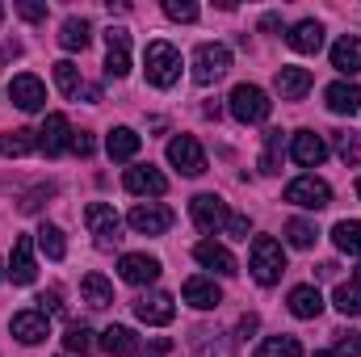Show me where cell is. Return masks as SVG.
<instances>
[{
    "instance_id": "obj_1",
    "label": "cell",
    "mask_w": 361,
    "mask_h": 357,
    "mask_svg": "<svg viewBox=\"0 0 361 357\" xmlns=\"http://www.w3.org/2000/svg\"><path fill=\"white\" fill-rule=\"evenodd\" d=\"M143 72H147V85H156V89H173V85L180 80V51L173 47V42H147Z\"/></svg>"
},
{
    "instance_id": "obj_2",
    "label": "cell",
    "mask_w": 361,
    "mask_h": 357,
    "mask_svg": "<svg viewBox=\"0 0 361 357\" xmlns=\"http://www.w3.org/2000/svg\"><path fill=\"white\" fill-rule=\"evenodd\" d=\"M248 273H252L261 286L281 282V273H286V253H281V244H277L273 236H257V240H252V253H248Z\"/></svg>"
},
{
    "instance_id": "obj_3",
    "label": "cell",
    "mask_w": 361,
    "mask_h": 357,
    "mask_svg": "<svg viewBox=\"0 0 361 357\" xmlns=\"http://www.w3.org/2000/svg\"><path fill=\"white\" fill-rule=\"evenodd\" d=\"M231 72V51L223 42H202L193 51V80L206 89V85H219L223 76Z\"/></svg>"
},
{
    "instance_id": "obj_4",
    "label": "cell",
    "mask_w": 361,
    "mask_h": 357,
    "mask_svg": "<svg viewBox=\"0 0 361 357\" xmlns=\"http://www.w3.org/2000/svg\"><path fill=\"white\" fill-rule=\"evenodd\" d=\"M269 109H273V101L265 89H257V85H235L231 89V114H235V122H244V126L265 122Z\"/></svg>"
},
{
    "instance_id": "obj_5",
    "label": "cell",
    "mask_w": 361,
    "mask_h": 357,
    "mask_svg": "<svg viewBox=\"0 0 361 357\" xmlns=\"http://www.w3.org/2000/svg\"><path fill=\"white\" fill-rule=\"evenodd\" d=\"M85 223H89L97 248H114L122 240V219H118V210L109 202H92L89 210H85Z\"/></svg>"
},
{
    "instance_id": "obj_6",
    "label": "cell",
    "mask_w": 361,
    "mask_h": 357,
    "mask_svg": "<svg viewBox=\"0 0 361 357\" xmlns=\"http://www.w3.org/2000/svg\"><path fill=\"white\" fill-rule=\"evenodd\" d=\"M189 214H193V223H197V231H227V219H231V210H227V202L219 198V193H197L193 202H189Z\"/></svg>"
},
{
    "instance_id": "obj_7",
    "label": "cell",
    "mask_w": 361,
    "mask_h": 357,
    "mask_svg": "<svg viewBox=\"0 0 361 357\" xmlns=\"http://www.w3.org/2000/svg\"><path fill=\"white\" fill-rule=\"evenodd\" d=\"M286 202H294L302 210H324V206H332V185L319 177H298L286 185Z\"/></svg>"
},
{
    "instance_id": "obj_8",
    "label": "cell",
    "mask_w": 361,
    "mask_h": 357,
    "mask_svg": "<svg viewBox=\"0 0 361 357\" xmlns=\"http://www.w3.org/2000/svg\"><path fill=\"white\" fill-rule=\"evenodd\" d=\"M72 122H68V114H47V122L38 126V152L42 156H63V152H72Z\"/></svg>"
},
{
    "instance_id": "obj_9",
    "label": "cell",
    "mask_w": 361,
    "mask_h": 357,
    "mask_svg": "<svg viewBox=\"0 0 361 357\" xmlns=\"http://www.w3.org/2000/svg\"><path fill=\"white\" fill-rule=\"evenodd\" d=\"M169 164L180 169L185 177H202L206 173V152L193 135H177V139H169Z\"/></svg>"
},
{
    "instance_id": "obj_10",
    "label": "cell",
    "mask_w": 361,
    "mask_h": 357,
    "mask_svg": "<svg viewBox=\"0 0 361 357\" xmlns=\"http://www.w3.org/2000/svg\"><path fill=\"white\" fill-rule=\"evenodd\" d=\"M126 72H130V30L109 25L105 30V76L122 80Z\"/></svg>"
},
{
    "instance_id": "obj_11",
    "label": "cell",
    "mask_w": 361,
    "mask_h": 357,
    "mask_svg": "<svg viewBox=\"0 0 361 357\" xmlns=\"http://www.w3.org/2000/svg\"><path fill=\"white\" fill-rule=\"evenodd\" d=\"M126 193H135V198H164L169 193V177L160 173V169H152V164H135V169H126Z\"/></svg>"
},
{
    "instance_id": "obj_12",
    "label": "cell",
    "mask_w": 361,
    "mask_h": 357,
    "mask_svg": "<svg viewBox=\"0 0 361 357\" xmlns=\"http://www.w3.org/2000/svg\"><path fill=\"white\" fill-rule=\"evenodd\" d=\"M126 223H130L139 236H164V231L173 227V210H169V206H156V202H139V206L126 214Z\"/></svg>"
},
{
    "instance_id": "obj_13",
    "label": "cell",
    "mask_w": 361,
    "mask_h": 357,
    "mask_svg": "<svg viewBox=\"0 0 361 357\" xmlns=\"http://www.w3.org/2000/svg\"><path fill=\"white\" fill-rule=\"evenodd\" d=\"M290 156H294V164H302V169H319V164L328 160V143H324V135H315V131H294V135H290Z\"/></svg>"
},
{
    "instance_id": "obj_14",
    "label": "cell",
    "mask_w": 361,
    "mask_h": 357,
    "mask_svg": "<svg viewBox=\"0 0 361 357\" xmlns=\"http://www.w3.org/2000/svg\"><path fill=\"white\" fill-rule=\"evenodd\" d=\"M8 97H13V105L25 109V114H38V109L47 105V89H42V80L30 76V72H21V76L8 80Z\"/></svg>"
},
{
    "instance_id": "obj_15",
    "label": "cell",
    "mask_w": 361,
    "mask_h": 357,
    "mask_svg": "<svg viewBox=\"0 0 361 357\" xmlns=\"http://www.w3.org/2000/svg\"><path fill=\"white\" fill-rule=\"evenodd\" d=\"M135 315H139L147 328H164V324H173V315H177V307H173V294H164V290H156V294H143V298L135 303Z\"/></svg>"
},
{
    "instance_id": "obj_16",
    "label": "cell",
    "mask_w": 361,
    "mask_h": 357,
    "mask_svg": "<svg viewBox=\"0 0 361 357\" xmlns=\"http://www.w3.org/2000/svg\"><path fill=\"white\" fill-rule=\"evenodd\" d=\"M118 273H122V282H130V286H152V282L160 277V257L126 253V257L118 261Z\"/></svg>"
},
{
    "instance_id": "obj_17",
    "label": "cell",
    "mask_w": 361,
    "mask_h": 357,
    "mask_svg": "<svg viewBox=\"0 0 361 357\" xmlns=\"http://www.w3.org/2000/svg\"><path fill=\"white\" fill-rule=\"evenodd\" d=\"M8 277H13L17 286H30V282L38 277V265H34V236H17V240H13Z\"/></svg>"
},
{
    "instance_id": "obj_18",
    "label": "cell",
    "mask_w": 361,
    "mask_h": 357,
    "mask_svg": "<svg viewBox=\"0 0 361 357\" xmlns=\"http://www.w3.org/2000/svg\"><path fill=\"white\" fill-rule=\"evenodd\" d=\"M8 328H13V337H17L21 345H42V341L51 337V320L38 315V311H17V315L8 320Z\"/></svg>"
},
{
    "instance_id": "obj_19",
    "label": "cell",
    "mask_w": 361,
    "mask_h": 357,
    "mask_svg": "<svg viewBox=\"0 0 361 357\" xmlns=\"http://www.w3.org/2000/svg\"><path fill=\"white\" fill-rule=\"evenodd\" d=\"M180 298H185L189 307H197V311H214V307L223 303V290L214 286V277H189V282L180 286Z\"/></svg>"
},
{
    "instance_id": "obj_20",
    "label": "cell",
    "mask_w": 361,
    "mask_h": 357,
    "mask_svg": "<svg viewBox=\"0 0 361 357\" xmlns=\"http://www.w3.org/2000/svg\"><path fill=\"white\" fill-rule=\"evenodd\" d=\"M324 101H328V109H332V114L353 118V114L361 109V89H357V85L336 80V85H328V89H324Z\"/></svg>"
},
{
    "instance_id": "obj_21",
    "label": "cell",
    "mask_w": 361,
    "mask_h": 357,
    "mask_svg": "<svg viewBox=\"0 0 361 357\" xmlns=\"http://www.w3.org/2000/svg\"><path fill=\"white\" fill-rule=\"evenodd\" d=\"M277 92H281V101H298V97H307L311 85H315V76L307 72V68H277Z\"/></svg>"
},
{
    "instance_id": "obj_22",
    "label": "cell",
    "mask_w": 361,
    "mask_h": 357,
    "mask_svg": "<svg viewBox=\"0 0 361 357\" xmlns=\"http://www.w3.org/2000/svg\"><path fill=\"white\" fill-rule=\"evenodd\" d=\"M193 257H197V265L214 269V273H223V277H231V273H240V265H235V257L223 248V244H214V240H202L197 248H193Z\"/></svg>"
},
{
    "instance_id": "obj_23",
    "label": "cell",
    "mask_w": 361,
    "mask_h": 357,
    "mask_svg": "<svg viewBox=\"0 0 361 357\" xmlns=\"http://www.w3.org/2000/svg\"><path fill=\"white\" fill-rule=\"evenodd\" d=\"M286 42H290L298 55H315V51L324 47V25H319L315 17H307V21H298V25L286 34Z\"/></svg>"
},
{
    "instance_id": "obj_24",
    "label": "cell",
    "mask_w": 361,
    "mask_h": 357,
    "mask_svg": "<svg viewBox=\"0 0 361 357\" xmlns=\"http://www.w3.org/2000/svg\"><path fill=\"white\" fill-rule=\"evenodd\" d=\"M101 349L109 357H135L139 353V337H135L130 328H122V324H109V328L101 332Z\"/></svg>"
},
{
    "instance_id": "obj_25",
    "label": "cell",
    "mask_w": 361,
    "mask_h": 357,
    "mask_svg": "<svg viewBox=\"0 0 361 357\" xmlns=\"http://www.w3.org/2000/svg\"><path fill=\"white\" fill-rule=\"evenodd\" d=\"M139 135L130 131V126H114L109 135H105V152H109V160H135L139 156Z\"/></svg>"
},
{
    "instance_id": "obj_26",
    "label": "cell",
    "mask_w": 361,
    "mask_h": 357,
    "mask_svg": "<svg viewBox=\"0 0 361 357\" xmlns=\"http://www.w3.org/2000/svg\"><path fill=\"white\" fill-rule=\"evenodd\" d=\"M332 68H336V72H345V76H357V72H361V38L345 34V38L332 47Z\"/></svg>"
},
{
    "instance_id": "obj_27",
    "label": "cell",
    "mask_w": 361,
    "mask_h": 357,
    "mask_svg": "<svg viewBox=\"0 0 361 357\" xmlns=\"http://www.w3.org/2000/svg\"><path fill=\"white\" fill-rule=\"evenodd\" d=\"M92 42V25L85 17H68L63 25H59V47L63 51H85Z\"/></svg>"
},
{
    "instance_id": "obj_28",
    "label": "cell",
    "mask_w": 361,
    "mask_h": 357,
    "mask_svg": "<svg viewBox=\"0 0 361 357\" xmlns=\"http://www.w3.org/2000/svg\"><path fill=\"white\" fill-rule=\"evenodd\" d=\"M0 152H4L8 160H17V156H30V152H38V131H30V126H17V131H8V135L0 139Z\"/></svg>"
},
{
    "instance_id": "obj_29",
    "label": "cell",
    "mask_w": 361,
    "mask_h": 357,
    "mask_svg": "<svg viewBox=\"0 0 361 357\" xmlns=\"http://www.w3.org/2000/svg\"><path fill=\"white\" fill-rule=\"evenodd\" d=\"M290 311H294L298 320H315V315L324 311L319 290H315V286H294V290H290Z\"/></svg>"
},
{
    "instance_id": "obj_30",
    "label": "cell",
    "mask_w": 361,
    "mask_h": 357,
    "mask_svg": "<svg viewBox=\"0 0 361 357\" xmlns=\"http://www.w3.org/2000/svg\"><path fill=\"white\" fill-rule=\"evenodd\" d=\"M34 244H38L51 261H63V257H68V240H63V231H59L55 223H42V227L34 231Z\"/></svg>"
},
{
    "instance_id": "obj_31",
    "label": "cell",
    "mask_w": 361,
    "mask_h": 357,
    "mask_svg": "<svg viewBox=\"0 0 361 357\" xmlns=\"http://www.w3.org/2000/svg\"><path fill=\"white\" fill-rule=\"evenodd\" d=\"M80 294H85V303H89V307H109V303H114V286H109L101 273H85Z\"/></svg>"
},
{
    "instance_id": "obj_32",
    "label": "cell",
    "mask_w": 361,
    "mask_h": 357,
    "mask_svg": "<svg viewBox=\"0 0 361 357\" xmlns=\"http://www.w3.org/2000/svg\"><path fill=\"white\" fill-rule=\"evenodd\" d=\"M332 240H336V248H341V253L361 257V223H357V219H341V223L332 227Z\"/></svg>"
},
{
    "instance_id": "obj_33",
    "label": "cell",
    "mask_w": 361,
    "mask_h": 357,
    "mask_svg": "<svg viewBox=\"0 0 361 357\" xmlns=\"http://www.w3.org/2000/svg\"><path fill=\"white\" fill-rule=\"evenodd\" d=\"M257 357H302L298 337H265L257 345Z\"/></svg>"
},
{
    "instance_id": "obj_34",
    "label": "cell",
    "mask_w": 361,
    "mask_h": 357,
    "mask_svg": "<svg viewBox=\"0 0 361 357\" xmlns=\"http://www.w3.org/2000/svg\"><path fill=\"white\" fill-rule=\"evenodd\" d=\"M55 85H59L63 97H80V89H85V85H80V68H76L72 59H59V63H55Z\"/></svg>"
},
{
    "instance_id": "obj_35",
    "label": "cell",
    "mask_w": 361,
    "mask_h": 357,
    "mask_svg": "<svg viewBox=\"0 0 361 357\" xmlns=\"http://www.w3.org/2000/svg\"><path fill=\"white\" fill-rule=\"evenodd\" d=\"M332 303H336L341 315H361V286L357 282H341L336 294H332Z\"/></svg>"
},
{
    "instance_id": "obj_36",
    "label": "cell",
    "mask_w": 361,
    "mask_h": 357,
    "mask_svg": "<svg viewBox=\"0 0 361 357\" xmlns=\"http://www.w3.org/2000/svg\"><path fill=\"white\" fill-rule=\"evenodd\" d=\"M332 147H336V156H341L345 164L361 169V143H357V135H349V131H332Z\"/></svg>"
},
{
    "instance_id": "obj_37",
    "label": "cell",
    "mask_w": 361,
    "mask_h": 357,
    "mask_svg": "<svg viewBox=\"0 0 361 357\" xmlns=\"http://www.w3.org/2000/svg\"><path fill=\"white\" fill-rule=\"evenodd\" d=\"M286 240H290L294 248H311V244L319 240V231H315V223H307V219H290V223H286Z\"/></svg>"
},
{
    "instance_id": "obj_38",
    "label": "cell",
    "mask_w": 361,
    "mask_h": 357,
    "mask_svg": "<svg viewBox=\"0 0 361 357\" xmlns=\"http://www.w3.org/2000/svg\"><path fill=\"white\" fill-rule=\"evenodd\" d=\"M92 345H97V341H92V332L89 328H85V324H68V332H63V349H68V353H92Z\"/></svg>"
},
{
    "instance_id": "obj_39",
    "label": "cell",
    "mask_w": 361,
    "mask_h": 357,
    "mask_svg": "<svg viewBox=\"0 0 361 357\" xmlns=\"http://www.w3.org/2000/svg\"><path fill=\"white\" fill-rule=\"evenodd\" d=\"M281 169V131L265 135V156H261V173H277Z\"/></svg>"
},
{
    "instance_id": "obj_40",
    "label": "cell",
    "mask_w": 361,
    "mask_h": 357,
    "mask_svg": "<svg viewBox=\"0 0 361 357\" xmlns=\"http://www.w3.org/2000/svg\"><path fill=\"white\" fill-rule=\"evenodd\" d=\"M164 17H173V21H197V4L193 0H164Z\"/></svg>"
},
{
    "instance_id": "obj_41",
    "label": "cell",
    "mask_w": 361,
    "mask_h": 357,
    "mask_svg": "<svg viewBox=\"0 0 361 357\" xmlns=\"http://www.w3.org/2000/svg\"><path fill=\"white\" fill-rule=\"evenodd\" d=\"M34 303H38L34 311H38V315H47V320H51V315H63V303H59V294H55V290H47V294H38Z\"/></svg>"
},
{
    "instance_id": "obj_42",
    "label": "cell",
    "mask_w": 361,
    "mask_h": 357,
    "mask_svg": "<svg viewBox=\"0 0 361 357\" xmlns=\"http://www.w3.org/2000/svg\"><path fill=\"white\" fill-rule=\"evenodd\" d=\"M51 193H55L51 185H38V189H30V193L21 198V210H25V214H34V210H42V198H51Z\"/></svg>"
},
{
    "instance_id": "obj_43",
    "label": "cell",
    "mask_w": 361,
    "mask_h": 357,
    "mask_svg": "<svg viewBox=\"0 0 361 357\" xmlns=\"http://www.w3.org/2000/svg\"><path fill=\"white\" fill-rule=\"evenodd\" d=\"M336 345H341V353L345 357H361V332H336Z\"/></svg>"
},
{
    "instance_id": "obj_44",
    "label": "cell",
    "mask_w": 361,
    "mask_h": 357,
    "mask_svg": "<svg viewBox=\"0 0 361 357\" xmlns=\"http://www.w3.org/2000/svg\"><path fill=\"white\" fill-rule=\"evenodd\" d=\"M17 17H25V21H47V4H38V0H17Z\"/></svg>"
},
{
    "instance_id": "obj_45",
    "label": "cell",
    "mask_w": 361,
    "mask_h": 357,
    "mask_svg": "<svg viewBox=\"0 0 361 357\" xmlns=\"http://www.w3.org/2000/svg\"><path fill=\"white\" fill-rule=\"evenodd\" d=\"M72 152H76V156H85V160L92 156V135H89V131H76V135H72Z\"/></svg>"
},
{
    "instance_id": "obj_46",
    "label": "cell",
    "mask_w": 361,
    "mask_h": 357,
    "mask_svg": "<svg viewBox=\"0 0 361 357\" xmlns=\"http://www.w3.org/2000/svg\"><path fill=\"white\" fill-rule=\"evenodd\" d=\"M227 236L248 240V214H231V219H227Z\"/></svg>"
},
{
    "instance_id": "obj_47",
    "label": "cell",
    "mask_w": 361,
    "mask_h": 357,
    "mask_svg": "<svg viewBox=\"0 0 361 357\" xmlns=\"http://www.w3.org/2000/svg\"><path fill=\"white\" fill-rule=\"evenodd\" d=\"M257 328H261V320H257V315H244V320H240V337H252Z\"/></svg>"
},
{
    "instance_id": "obj_48",
    "label": "cell",
    "mask_w": 361,
    "mask_h": 357,
    "mask_svg": "<svg viewBox=\"0 0 361 357\" xmlns=\"http://www.w3.org/2000/svg\"><path fill=\"white\" fill-rule=\"evenodd\" d=\"M277 25H281V17H277V13H269V17L261 21V30H277Z\"/></svg>"
},
{
    "instance_id": "obj_49",
    "label": "cell",
    "mask_w": 361,
    "mask_h": 357,
    "mask_svg": "<svg viewBox=\"0 0 361 357\" xmlns=\"http://www.w3.org/2000/svg\"><path fill=\"white\" fill-rule=\"evenodd\" d=\"M315 357H345V353H341V349H319Z\"/></svg>"
},
{
    "instance_id": "obj_50",
    "label": "cell",
    "mask_w": 361,
    "mask_h": 357,
    "mask_svg": "<svg viewBox=\"0 0 361 357\" xmlns=\"http://www.w3.org/2000/svg\"><path fill=\"white\" fill-rule=\"evenodd\" d=\"M353 282H357V286H361V265H357V273H353Z\"/></svg>"
},
{
    "instance_id": "obj_51",
    "label": "cell",
    "mask_w": 361,
    "mask_h": 357,
    "mask_svg": "<svg viewBox=\"0 0 361 357\" xmlns=\"http://www.w3.org/2000/svg\"><path fill=\"white\" fill-rule=\"evenodd\" d=\"M4 273H8V269H4V261H0V282H4Z\"/></svg>"
},
{
    "instance_id": "obj_52",
    "label": "cell",
    "mask_w": 361,
    "mask_h": 357,
    "mask_svg": "<svg viewBox=\"0 0 361 357\" xmlns=\"http://www.w3.org/2000/svg\"><path fill=\"white\" fill-rule=\"evenodd\" d=\"M357 198H361V177H357Z\"/></svg>"
},
{
    "instance_id": "obj_53",
    "label": "cell",
    "mask_w": 361,
    "mask_h": 357,
    "mask_svg": "<svg viewBox=\"0 0 361 357\" xmlns=\"http://www.w3.org/2000/svg\"><path fill=\"white\" fill-rule=\"evenodd\" d=\"M0 21H4V8H0Z\"/></svg>"
}]
</instances>
